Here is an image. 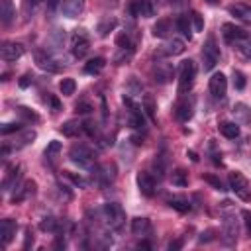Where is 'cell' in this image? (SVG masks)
<instances>
[{
	"instance_id": "obj_1",
	"label": "cell",
	"mask_w": 251,
	"mask_h": 251,
	"mask_svg": "<svg viewBox=\"0 0 251 251\" xmlns=\"http://www.w3.org/2000/svg\"><path fill=\"white\" fill-rule=\"evenodd\" d=\"M102 220L106 222V226L110 229H116L118 231L126 224V212H124V208L118 202H108L102 208Z\"/></svg>"
},
{
	"instance_id": "obj_2",
	"label": "cell",
	"mask_w": 251,
	"mask_h": 251,
	"mask_svg": "<svg viewBox=\"0 0 251 251\" xmlns=\"http://www.w3.org/2000/svg\"><path fill=\"white\" fill-rule=\"evenodd\" d=\"M69 157L82 169H96V153L82 143H75L69 151Z\"/></svg>"
},
{
	"instance_id": "obj_3",
	"label": "cell",
	"mask_w": 251,
	"mask_h": 251,
	"mask_svg": "<svg viewBox=\"0 0 251 251\" xmlns=\"http://www.w3.org/2000/svg\"><path fill=\"white\" fill-rule=\"evenodd\" d=\"M194 78H196V63L192 59L182 61L178 67V92L180 94L188 92L194 84Z\"/></svg>"
},
{
	"instance_id": "obj_4",
	"label": "cell",
	"mask_w": 251,
	"mask_h": 251,
	"mask_svg": "<svg viewBox=\"0 0 251 251\" xmlns=\"http://www.w3.org/2000/svg\"><path fill=\"white\" fill-rule=\"evenodd\" d=\"M88 51H90V37H88L86 29H82V27L75 29V33L71 37V53H73V57L82 59V57L88 55Z\"/></svg>"
},
{
	"instance_id": "obj_5",
	"label": "cell",
	"mask_w": 251,
	"mask_h": 251,
	"mask_svg": "<svg viewBox=\"0 0 251 251\" xmlns=\"http://www.w3.org/2000/svg\"><path fill=\"white\" fill-rule=\"evenodd\" d=\"M220 59V47L216 45V37L208 35L206 43L202 45V67L204 71H212Z\"/></svg>"
},
{
	"instance_id": "obj_6",
	"label": "cell",
	"mask_w": 251,
	"mask_h": 251,
	"mask_svg": "<svg viewBox=\"0 0 251 251\" xmlns=\"http://www.w3.org/2000/svg\"><path fill=\"white\" fill-rule=\"evenodd\" d=\"M222 235L224 241L227 245H233L239 237V220L235 218V214H226L224 222H222Z\"/></svg>"
},
{
	"instance_id": "obj_7",
	"label": "cell",
	"mask_w": 251,
	"mask_h": 251,
	"mask_svg": "<svg viewBox=\"0 0 251 251\" xmlns=\"http://www.w3.org/2000/svg\"><path fill=\"white\" fill-rule=\"evenodd\" d=\"M227 182H229V188L235 192V196H239L241 200H249V196H251V188H249L247 178H245L241 173H229Z\"/></svg>"
},
{
	"instance_id": "obj_8",
	"label": "cell",
	"mask_w": 251,
	"mask_h": 251,
	"mask_svg": "<svg viewBox=\"0 0 251 251\" xmlns=\"http://www.w3.org/2000/svg\"><path fill=\"white\" fill-rule=\"evenodd\" d=\"M33 57H35L37 67L43 69V71H47V73H59L63 69V63L57 57H53L51 53H47V51H35Z\"/></svg>"
},
{
	"instance_id": "obj_9",
	"label": "cell",
	"mask_w": 251,
	"mask_h": 251,
	"mask_svg": "<svg viewBox=\"0 0 251 251\" xmlns=\"http://www.w3.org/2000/svg\"><path fill=\"white\" fill-rule=\"evenodd\" d=\"M227 92V78L222 73H214L210 78V94L214 100H222Z\"/></svg>"
},
{
	"instance_id": "obj_10",
	"label": "cell",
	"mask_w": 251,
	"mask_h": 251,
	"mask_svg": "<svg viewBox=\"0 0 251 251\" xmlns=\"http://www.w3.org/2000/svg\"><path fill=\"white\" fill-rule=\"evenodd\" d=\"M155 10H157V6H155L153 0H133V2L129 4V12H131L133 16L151 18V16L155 14Z\"/></svg>"
},
{
	"instance_id": "obj_11",
	"label": "cell",
	"mask_w": 251,
	"mask_h": 251,
	"mask_svg": "<svg viewBox=\"0 0 251 251\" xmlns=\"http://www.w3.org/2000/svg\"><path fill=\"white\" fill-rule=\"evenodd\" d=\"M24 55V45L16 43V41H4L0 47V57L4 61H16Z\"/></svg>"
},
{
	"instance_id": "obj_12",
	"label": "cell",
	"mask_w": 251,
	"mask_h": 251,
	"mask_svg": "<svg viewBox=\"0 0 251 251\" xmlns=\"http://www.w3.org/2000/svg\"><path fill=\"white\" fill-rule=\"evenodd\" d=\"M173 75H175V69H173L171 63H155V67H153V78H155V82L167 84L173 78Z\"/></svg>"
},
{
	"instance_id": "obj_13",
	"label": "cell",
	"mask_w": 251,
	"mask_h": 251,
	"mask_svg": "<svg viewBox=\"0 0 251 251\" xmlns=\"http://www.w3.org/2000/svg\"><path fill=\"white\" fill-rule=\"evenodd\" d=\"M222 35H224V39H226L227 43L233 45L235 41L247 37V31H245L243 27L235 25V24H224V25H222Z\"/></svg>"
},
{
	"instance_id": "obj_14",
	"label": "cell",
	"mask_w": 251,
	"mask_h": 251,
	"mask_svg": "<svg viewBox=\"0 0 251 251\" xmlns=\"http://www.w3.org/2000/svg\"><path fill=\"white\" fill-rule=\"evenodd\" d=\"M94 173H96V178H98L100 186H106V184H110L116 178V167L112 163H104V165L96 167Z\"/></svg>"
},
{
	"instance_id": "obj_15",
	"label": "cell",
	"mask_w": 251,
	"mask_h": 251,
	"mask_svg": "<svg viewBox=\"0 0 251 251\" xmlns=\"http://www.w3.org/2000/svg\"><path fill=\"white\" fill-rule=\"evenodd\" d=\"M137 186H139V192H141L143 196H153L157 182H155V178H153L149 173L141 171V173H137Z\"/></svg>"
},
{
	"instance_id": "obj_16",
	"label": "cell",
	"mask_w": 251,
	"mask_h": 251,
	"mask_svg": "<svg viewBox=\"0 0 251 251\" xmlns=\"http://www.w3.org/2000/svg\"><path fill=\"white\" fill-rule=\"evenodd\" d=\"M192 110H194V100L190 96H184L178 104H176V118L180 122H186L192 118Z\"/></svg>"
},
{
	"instance_id": "obj_17",
	"label": "cell",
	"mask_w": 251,
	"mask_h": 251,
	"mask_svg": "<svg viewBox=\"0 0 251 251\" xmlns=\"http://www.w3.org/2000/svg\"><path fill=\"white\" fill-rule=\"evenodd\" d=\"M35 192V182L33 180H27L24 184H18L14 186V194H12V202H22L25 200L27 196H31Z\"/></svg>"
},
{
	"instance_id": "obj_18",
	"label": "cell",
	"mask_w": 251,
	"mask_h": 251,
	"mask_svg": "<svg viewBox=\"0 0 251 251\" xmlns=\"http://www.w3.org/2000/svg\"><path fill=\"white\" fill-rule=\"evenodd\" d=\"M16 229H18L16 220H12V218L2 220V224H0V235H2V243H4V245H8V243L14 239Z\"/></svg>"
},
{
	"instance_id": "obj_19",
	"label": "cell",
	"mask_w": 251,
	"mask_h": 251,
	"mask_svg": "<svg viewBox=\"0 0 251 251\" xmlns=\"http://www.w3.org/2000/svg\"><path fill=\"white\" fill-rule=\"evenodd\" d=\"M16 18V8L12 4V0H0V22L4 25H10Z\"/></svg>"
},
{
	"instance_id": "obj_20",
	"label": "cell",
	"mask_w": 251,
	"mask_h": 251,
	"mask_svg": "<svg viewBox=\"0 0 251 251\" xmlns=\"http://www.w3.org/2000/svg\"><path fill=\"white\" fill-rule=\"evenodd\" d=\"M182 51H184V41H182V39H178V37L169 39V41L163 45V49H161V53H163V55H169V57L180 55Z\"/></svg>"
},
{
	"instance_id": "obj_21",
	"label": "cell",
	"mask_w": 251,
	"mask_h": 251,
	"mask_svg": "<svg viewBox=\"0 0 251 251\" xmlns=\"http://www.w3.org/2000/svg\"><path fill=\"white\" fill-rule=\"evenodd\" d=\"M61 10L67 18H76L82 12V0H63Z\"/></svg>"
},
{
	"instance_id": "obj_22",
	"label": "cell",
	"mask_w": 251,
	"mask_h": 251,
	"mask_svg": "<svg viewBox=\"0 0 251 251\" xmlns=\"http://www.w3.org/2000/svg\"><path fill=\"white\" fill-rule=\"evenodd\" d=\"M229 14L235 16L237 20L245 22V24H251V6H245V4H231L229 8Z\"/></svg>"
},
{
	"instance_id": "obj_23",
	"label": "cell",
	"mask_w": 251,
	"mask_h": 251,
	"mask_svg": "<svg viewBox=\"0 0 251 251\" xmlns=\"http://www.w3.org/2000/svg\"><path fill=\"white\" fill-rule=\"evenodd\" d=\"M131 231H133V235H147L151 231V222L147 218L137 216L131 220Z\"/></svg>"
},
{
	"instance_id": "obj_24",
	"label": "cell",
	"mask_w": 251,
	"mask_h": 251,
	"mask_svg": "<svg viewBox=\"0 0 251 251\" xmlns=\"http://www.w3.org/2000/svg\"><path fill=\"white\" fill-rule=\"evenodd\" d=\"M82 129H84V124L78 122V120H69V122H65V124L61 126V131H63V135H67V137H75V135H78Z\"/></svg>"
},
{
	"instance_id": "obj_25",
	"label": "cell",
	"mask_w": 251,
	"mask_h": 251,
	"mask_svg": "<svg viewBox=\"0 0 251 251\" xmlns=\"http://www.w3.org/2000/svg\"><path fill=\"white\" fill-rule=\"evenodd\" d=\"M239 126L235 124V122H222L220 124V133L224 135V137H227V139H235V137H239Z\"/></svg>"
},
{
	"instance_id": "obj_26",
	"label": "cell",
	"mask_w": 251,
	"mask_h": 251,
	"mask_svg": "<svg viewBox=\"0 0 251 251\" xmlns=\"http://www.w3.org/2000/svg\"><path fill=\"white\" fill-rule=\"evenodd\" d=\"M106 65V59L104 57H94V59H88L86 65H84V73L88 75H98Z\"/></svg>"
},
{
	"instance_id": "obj_27",
	"label": "cell",
	"mask_w": 251,
	"mask_h": 251,
	"mask_svg": "<svg viewBox=\"0 0 251 251\" xmlns=\"http://www.w3.org/2000/svg\"><path fill=\"white\" fill-rule=\"evenodd\" d=\"M169 206L171 208H175L176 212H188L192 206H190V200L186 198V196H173V198H169Z\"/></svg>"
},
{
	"instance_id": "obj_28",
	"label": "cell",
	"mask_w": 251,
	"mask_h": 251,
	"mask_svg": "<svg viewBox=\"0 0 251 251\" xmlns=\"http://www.w3.org/2000/svg\"><path fill=\"white\" fill-rule=\"evenodd\" d=\"M176 27H178V31L186 37V39H190L192 37V25H190V16H178L176 18Z\"/></svg>"
},
{
	"instance_id": "obj_29",
	"label": "cell",
	"mask_w": 251,
	"mask_h": 251,
	"mask_svg": "<svg viewBox=\"0 0 251 251\" xmlns=\"http://www.w3.org/2000/svg\"><path fill=\"white\" fill-rule=\"evenodd\" d=\"M233 47H235V51L239 55H243L245 59H251V37L249 35L243 37V39H239V41H235Z\"/></svg>"
},
{
	"instance_id": "obj_30",
	"label": "cell",
	"mask_w": 251,
	"mask_h": 251,
	"mask_svg": "<svg viewBox=\"0 0 251 251\" xmlns=\"http://www.w3.org/2000/svg\"><path fill=\"white\" fill-rule=\"evenodd\" d=\"M118 25V22H116V18H106V20H102L100 24H98V27H96V31H98V35L100 37H106L114 27Z\"/></svg>"
},
{
	"instance_id": "obj_31",
	"label": "cell",
	"mask_w": 251,
	"mask_h": 251,
	"mask_svg": "<svg viewBox=\"0 0 251 251\" xmlns=\"http://www.w3.org/2000/svg\"><path fill=\"white\" fill-rule=\"evenodd\" d=\"M133 55V47H118V53L114 55V63L116 65H124L131 59Z\"/></svg>"
},
{
	"instance_id": "obj_32",
	"label": "cell",
	"mask_w": 251,
	"mask_h": 251,
	"mask_svg": "<svg viewBox=\"0 0 251 251\" xmlns=\"http://www.w3.org/2000/svg\"><path fill=\"white\" fill-rule=\"evenodd\" d=\"M171 31V22L169 20H159L155 25H153V35L155 37H167Z\"/></svg>"
},
{
	"instance_id": "obj_33",
	"label": "cell",
	"mask_w": 251,
	"mask_h": 251,
	"mask_svg": "<svg viewBox=\"0 0 251 251\" xmlns=\"http://www.w3.org/2000/svg\"><path fill=\"white\" fill-rule=\"evenodd\" d=\"M171 182L175 186H186L188 184V175L184 169H175L173 175H171Z\"/></svg>"
},
{
	"instance_id": "obj_34",
	"label": "cell",
	"mask_w": 251,
	"mask_h": 251,
	"mask_svg": "<svg viewBox=\"0 0 251 251\" xmlns=\"http://www.w3.org/2000/svg\"><path fill=\"white\" fill-rule=\"evenodd\" d=\"M59 226H61V222H59L57 218H53V216H45V218L39 222V227H41L43 231H59Z\"/></svg>"
},
{
	"instance_id": "obj_35",
	"label": "cell",
	"mask_w": 251,
	"mask_h": 251,
	"mask_svg": "<svg viewBox=\"0 0 251 251\" xmlns=\"http://www.w3.org/2000/svg\"><path fill=\"white\" fill-rule=\"evenodd\" d=\"M75 88H76V82H75V78H63V80H61V84H59V90H61V94H65V96H71V94H75Z\"/></svg>"
},
{
	"instance_id": "obj_36",
	"label": "cell",
	"mask_w": 251,
	"mask_h": 251,
	"mask_svg": "<svg viewBox=\"0 0 251 251\" xmlns=\"http://www.w3.org/2000/svg\"><path fill=\"white\" fill-rule=\"evenodd\" d=\"M141 106H143V110L147 112V116H149L151 120H155V104H153V98H151V96H145V98L141 100Z\"/></svg>"
},
{
	"instance_id": "obj_37",
	"label": "cell",
	"mask_w": 251,
	"mask_h": 251,
	"mask_svg": "<svg viewBox=\"0 0 251 251\" xmlns=\"http://www.w3.org/2000/svg\"><path fill=\"white\" fill-rule=\"evenodd\" d=\"M233 112H235L237 116H241V120H243V122H249V120H251V116H249V112H247V106H245V104H235V106H233Z\"/></svg>"
},
{
	"instance_id": "obj_38",
	"label": "cell",
	"mask_w": 251,
	"mask_h": 251,
	"mask_svg": "<svg viewBox=\"0 0 251 251\" xmlns=\"http://www.w3.org/2000/svg\"><path fill=\"white\" fill-rule=\"evenodd\" d=\"M233 86H235L237 90H243V88H245V76H243V73L233 71Z\"/></svg>"
},
{
	"instance_id": "obj_39",
	"label": "cell",
	"mask_w": 251,
	"mask_h": 251,
	"mask_svg": "<svg viewBox=\"0 0 251 251\" xmlns=\"http://www.w3.org/2000/svg\"><path fill=\"white\" fill-rule=\"evenodd\" d=\"M67 176L76 184V186H80V188H86L88 186V180L84 178V176H80V175H75V173H67Z\"/></svg>"
},
{
	"instance_id": "obj_40",
	"label": "cell",
	"mask_w": 251,
	"mask_h": 251,
	"mask_svg": "<svg viewBox=\"0 0 251 251\" xmlns=\"http://www.w3.org/2000/svg\"><path fill=\"white\" fill-rule=\"evenodd\" d=\"M20 129H22V126H20L18 122H12V124H4V126L0 127L2 135H8V133H12V131H20Z\"/></svg>"
},
{
	"instance_id": "obj_41",
	"label": "cell",
	"mask_w": 251,
	"mask_h": 251,
	"mask_svg": "<svg viewBox=\"0 0 251 251\" xmlns=\"http://www.w3.org/2000/svg\"><path fill=\"white\" fill-rule=\"evenodd\" d=\"M59 149H61V143H59V141H51V143H49V147L45 149V157L53 159V157L59 153Z\"/></svg>"
},
{
	"instance_id": "obj_42",
	"label": "cell",
	"mask_w": 251,
	"mask_h": 251,
	"mask_svg": "<svg viewBox=\"0 0 251 251\" xmlns=\"http://www.w3.org/2000/svg\"><path fill=\"white\" fill-rule=\"evenodd\" d=\"M116 43H118V47H133V43H131V39H129L127 33H120L118 39H116Z\"/></svg>"
},
{
	"instance_id": "obj_43",
	"label": "cell",
	"mask_w": 251,
	"mask_h": 251,
	"mask_svg": "<svg viewBox=\"0 0 251 251\" xmlns=\"http://www.w3.org/2000/svg\"><path fill=\"white\" fill-rule=\"evenodd\" d=\"M204 178H206V180H208V182H210L214 188H218V190H226V188H224V182H222L218 176H214V175H206Z\"/></svg>"
},
{
	"instance_id": "obj_44",
	"label": "cell",
	"mask_w": 251,
	"mask_h": 251,
	"mask_svg": "<svg viewBox=\"0 0 251 251\" xmlns=\"http://www.w3.org/2000/svg\"><path fill=\"white\" fill-rule=\"evenodd\" d=\"M190 20L194 22V29H196V31H200V29L204 27V22H202V18H200V14H198V12H192Z\"/></svg>"
},
{
	"instance_id": "obj_45",
	"label": "cell",
	"mask_w": 251,
	"mask_h": 251,
	"mask_svg": "<svg viewBox=\"0 0 251 251\" xmlns=\"http://www.w3.org/2000/svg\"><path fill=\"white\" fill-rule=\"evenodd\" d=\"M92 110V106L86 102V100H80V102H76V112L78 114H88Z\"/></svg>"
},
{
	"instance_id": "obj_46",
	"label": "cell",
	"mask_w": 251,
	"mask_h": 251,
	"mask_svg": "<svg viewBox=\"0 0 251 251\" xmlns=\"http://www.w3.org/2000/svg\"><path fill=\"white\" fill-rule=\"evenodd\" d=\"M31 243H33V233L27 229V231H25V243H24V249H29Z\"/></svg>"
},
{
	"instance_id": "obj_47",
	"label": "cell",
	"mask_w": 251,
	"mask_h": 251,
	"mask_svg": "<svg viewBox=\"0 0 251 251\" xmlns=\"http://www.w3.org/2000/svg\"><path fill=\"white\" fill-rule=\"evenodd\" d=\"M243 218H245V227H247V233L251 235V214H249V212H243Z\"/></svg>"
},
{
	"instance_id": "obj_48",
	"label": "cell",
	"mask_w": 251,
	"mask_h": 251,
	"mask_svg": "<svg viewBox=\"0 0 251 251\" xmlns=\"http://www.w3.org/2000/svg\"><path fill=\"white\" fill-rule=\"evenodd\" d=\"M180 245H182V241H180V239H178V241H171V243H169V249H171V251H175V249H180Z\"/></svg>"
},
{
	"instance_id": "obj_49",
	"label": "cell",
	"mask_w": 251,
	"mask_h": 251,
	"mask_svg": "<svg viewBox=\"0 0 251 251\" xmlns=\"http://www.w3.org/2000/svg\"><path fill=\"white\" fill-rule=\"evenodd\" d=\"M27 84H29V75H24L20 80V86H27Z\"/></svg>"
},
{
	"instance_id": "obj_50",
	"label": "cell",
	"mask_w": 251,
	"mask_h": 251,
	"mask_svg": "<svg viewBox=\"0 0 251 251\" xmlns=\"http://www.w3.org/2000/svg\"><path fill=\"white\" fill-rule=\"evenodd\" d=\"M184 0H171V4H182Z\"/></svg>"
},
{
	"instance_id": "obj_51",
	"label": "cell",
	"mask_w": 251,
	"mask_h": 251,
	"mask_svg": "<svg viewBox=\"0 0 251 251\" xmlns=\"http://www.w3.org/2000/svg\"><path fill=\"white\" fill-rule=\"evenodd\" d=\"M206 2H210V4H220V0H206Z\"/></svg>"
}]
</instances>
